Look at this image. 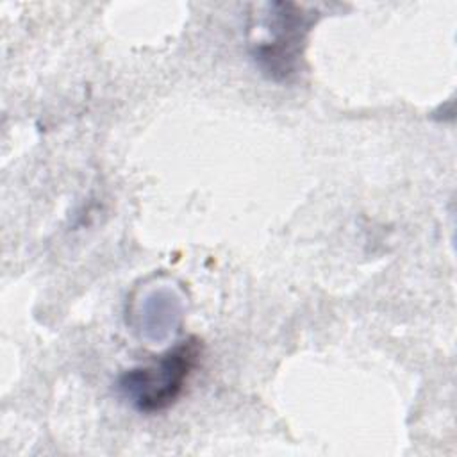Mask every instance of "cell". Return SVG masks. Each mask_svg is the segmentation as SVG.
Returning <instances> with one entry per match:
<instances>
[{
	"label": "cell",
	"mask_w": 457,
	"mask_h": 457,
	"mask_svg": "<svg viewBox=\"0 0 457 457\" xmlns=\"http://www.w3.org/2000/svg\"><path fill=\"white\" fill-rule=\"evenodd\" d=\"M316 11H307L295 2H271L262 18L264 34L252 43L255 64L270 79L282 82L298 73L305 36Z\"/></svg>",
	"instance_id": "obj_2"
},
{
	"label": "cell",
	"mask_w": 457,
	"mask_h": 457,
	"mask_svg": "<svg viewBox=\"0 0 457 457\" xmlns=\"http://www.w3.org/2000/svg\"><path fill=\"white\" fill-rule=\"evenodd\" d=\"M202 348V341L191 336L152 362L125 370L116 380L118 393L139 412L166 411L182 396L200 364Z\"/></svg>",
	"instance_id": "obj_1"
}]
</instances>
